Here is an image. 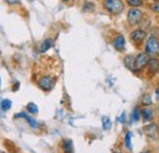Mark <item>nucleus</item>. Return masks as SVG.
I'll return each instance as SVG.
<instances>
[{"label":"nucleus","mask_w":159,"mask_h":153,"mask_svg":"<svg viewBox=\"0 0 159 153\" xmlns=\"http://www.w3.org/2000/svg\"><path fill=\"white\" fill-rule=\"evenodd\" d=\"M127 4L130 6H132V9H137L139 6H142L143 5V0H127Z\"/></svg>","instance_id":"14"},{"label":"nucleus","mask_w":159,"mask_h":153,"mask_svg":"<svg viewBox=\"0 0 159 153\" xmlns=\"http://www.w3.org/2000/svg\"><path fill=\"white\" fill-rule=\"evenodd\" d=\"M146 37H147V33H146V31H143V30H135V31H132L131 35H130V38H131V40H132L136 45H141V44L144 42Z\"/></svg>","instance_id":"6"},{"label":"nucleus","mask_w":159,"mask_h":153,"mask_svg":"<svg viewBox=\"0 0 159 153\" xmlns=\"http://www.w3.org/2000/svg\"><path fill=\"white\" fill-rule=\"evenodd\" d=\"M15 118H23L25 120H27L28 123H30V125L33 128V129H37L38 128V123L33 119V118H31V116H28L27 114H25V113H19V114L15 115Z\"/></svg>","instance_id":"9"},{"label":"nucleus","mask_w":159,"mask_h":153,"mask_svg":"<svg viewBox=\"0 0 159 153\" xmlns=\"http://www.w3.org/2000/svg\"><path fill=\"white\" fill-rule=\"evenodd\" d=\"M124 63H125L127 69H130L131 71L135 70V57L134 55H126L124 59Z\"/></svg>","instance_id":"11"},{"label":"nucleus","mask_w":159,"mask_h":153,"mask_svg":"<svg viewBox=\"0 0 159 153\" xmlns=\"http://www.w3.org/2000/svg\"><path fill=\"white\" fill-rule=\"evenodd\" d=\"M55 82H57V78L55 77L50 76V75H44V76H42L38 80V86H39L43 91L48 92V91H50L54 87Z\"/></svg>","instance_id":"3"},{"label":"nucleus","mask_w":159,"mask_h":153,"mask_svg":"<svg viewBox=\"0 0 159 153\" xmlns=\"http://www.w3.org/2000/svg\"><path fill=\"white\" fill-rule=\"evenodd\" d=\"M147 69H148V76H153L159 71V60L157 58H151L148 64H147Z\"/></svg>","instance_id":"7"},{"label":"nucleus","mask_w":159,"mask_h":153,"mask_svg":"<svg viewBox=\"0 0 159 153\" xmlns=\"http://www.w3.org/2000/svg\"><path fill=\"white\" fill-rule=\"evenodd\" d=\"M156 97H157V98L159 99V87L157 88V90H156Z\"/></svg>","instance_id":"24"},{"label":"nucleus","mask_w":159,"mask_h":153,"mask_svg":"<svg viewBox=\"0 0 159 153\" xmlns=\"http://www.w3.org/2000/svg\"><path fill=\"white\" fill-rule=\"evenodd\" d=\"M61 146H62V150L65 153H74V147H72V142L70 140H64L61 142Z\"/></svg>","instance_id":"12"},{"label":"nucleus","mask_w":159,"mask_h":153,"mask_svg":"<svg viewBox=\"0 0 159 153\" xmlns=\"http://www.w3.org/2000/svg\"><path fill=\"white\" fill-rule=\"evenodd\" d=\"M149 59H148V55L146 53H139L137 57L135 58V70L134 72H139L141 70H143L147 64H148Z\"/></svg>","instance_id":"5"},{"label":"nucleus","mask_w":159,"mask_h":153,"mask_svg":"<svg viewBox=\"0 0 159 153\" xmlns=\"http://www.w3.org/2000/svg\"><path fill=\"white\" fill-rule=\"evenodd\" d=\"M27 112H30L31 114H37L38 113V108L34 103H28L27 104Z\"/></svg>","instance_id":"15"},{"label":"nucleus","mask_w":159,"mask_h":153,"mask_svg":"<svg viewBox=\"0 0 159 153\" xmlns=\"http://www.w3.org/2000/svg\"><path fill=\"white\" fill-rule=\"evenodd\" d=\"M142 104L146 105V107H149L152 104V99H151L149 95H144V96L142 97Z\"/></svg>","instance_id":"17"},{"label":"nucleus","mask_w":159,"mask_h":153,"mask_svg":"<svg viewBox=\"0 0 159 153\" xmlns=\"http://www.w3.org/2000/svg\"><path fill=\"white\" fill-rule=\"evenodd\" d=\"M143 20V12L139 9H130V11L127 12V22L131 26H136Z\"/></svg>","instance_id":"4"},{"label":"nucleus","mask_w":159,"mask_h":153,"mask_svg":"<svg viewBox=\"0 0 159 153\" xmlns=\"http://www.w3.org/2000/svg\"><path fill=\"white\" fill-rule=\"evenodd\" d=\"M7 4L10 5H15V4H20V0H5Z\"/></svg>","instance_id":"23"},{"label":"nucleus","mask_w":159,"mask_h":153,"mask_svg":"<svg viewBox=\"0 0 159 153\" xmlns=\"http://www.w3.org/2000/svg\"><path fill=\"white\" fill-rule=\"evenodd\" d=\"M0 85H1V78H0Z\"/></svg>","instance_id":"26"},{"label":"nucleus","mask_w":159,"mask_h":153,"mask_svg":"<svg viewBox=\"0 0 159 153\" xmlns=\"http://www.w3.org/2000/svg\"><path fill=\"white\" fill-rule=\"evenodd\" d=\"M141 115L143 118V121H149L153 116V109L149 108V107H144L142 110H141Z\"/></svg>","instance_id":"10"},{"label":"nucleus","mask_w":159,"mask_h":153,"mask_svg":"<svg viewBox=\"0 0 159 153\" xmlns=\"http://www.w3.org/2000/svg\"><path fill=\"white\" fill-rule=\"evenodd\" d=\"M114 153H121V152H114Z\"/></svg>","instance_id":"27"},{"label":"nucleus","mask_w":159,"mask_h":153,"mask_svg":"<svg viewBox=\"0 0 159 153\" xmlns=\"http://www.w3.org/2000/svg\"><path fill=\"white\" fill-rule=\"evenodd\" d=\"M144 50L146 54L151 58H156L159 55V39L154 36H151L147 39L144 44Z\"/></svg>","instance_id":"1"},{"label":"nucleus","mask_w":159,"mask_h":153,"mask_svg":"<svg viewBox=\"0 0 159 153\" xmlns=\"http://www.w3.org/2000/svg\"><path fill=\"white\" fill-rule=\"evenodd\" d=\"M62 1H65V2H69V1H70V0H62Z\"/></svg>","instance_id":"25"},{"label":"nucleus","mask_w":159,"mask_h":153,"mask_svg":"<svg viewBox=\"0 0 159 153\" xmlns=\"http://www.w3.org/2000/svg\"><path fill=\"white\" fill-rule=\"evenodd\" d=\"M125 145L129 150H131V132H127L126 137H125Z\"/></svg>","instance_id":"18"},{"label":"nucleus","mask_w":159,"mask_h":153,"mask_svg":"<svg viewBox=\"0 0 159 153\" xmlns=\"http://www.w3.org/2000/svg\"><path fill=\"white\" fill-rule=\"evenodd\" d=\"M113 47L116 50H122L125 48V38H124V36H121V35L116 36L114 42H113Z\"/></svg>","instance_id":"8"},{"label":"nucleus","mask_w":159,"mask_h":153,"mask_svg":"<svg viewBox=\"0 0 159 153\" xmlns=\"http://www.w3.org/2000/svg\"><path fill=\"white\" fill-rule=\"evenodd\" d=\"M93 6H94V5H93L92 2H86V4H84L83 10H84V11H87V10H93V9H94Z\"/></svg>","instance_id":"21"},{"label":"nucleus","mask_w":159,"mask_h":153,"mask_svg":"<svg viewBox=\"0 0 159 153\" xmlns=\"http://www.w3.org/2000/svg\"><path fill=\"white\" fill-rule=\"evenodd\" d=\"M139 115H141V110H139V108H135L134 112H132V120L137 121L139 119Z\"/></svg>","instance_id":"19"},{"label":"nucleus","mask_w":159,"mask_h":153,"mask_svg":"<svg viewBox=\"0 0 159 153\" xmlns=\"http://www.w3.org/2000/svg\"><path fill=\"white\" fill-rule=\"evenodd\" d=\"M157 1H159V0H157Z\"/></svg>","instance_id":"28"},{"label":"nucleus","mask_w":159,"mask_h":153,"mask_svg":"<svg viewBox=\"0 0 159 153\" xmlns=\"http://www.w3.org/2000/svg\"><path fill=\"white\" fill-rule=\"evenodd\" d=\"M103 6L111 15H119L124 10V2L121 0H103Z\"/></svg>","instance_id":"2"},{"label":"nucleus","mask_w":159,"mask_h":153,"mask_svg":"<svg viewBox=\"0 0 159 153\" xmlns=\"http://www.w3.org/2000/svg\"><path fill=\"white\" fill-rule=\"evenodd\" d=\"M11 108V100L10 99H4L2 102H1V109L4 110V112H6V110H9Z\"/></svg>","instance_id":"16"},{"label":"nucleus","mask_w":159,"mask_h":153,"mask_svg":"<svg viewBox=\"0 0 159 153\" xmlns=\"http://www.w3.org/2000/svg\"><path fill=\"white\" fill-rule=\"evenodd\" d=\"M103 123H104L103 128H104L105 130H108V129L110 128V120H109V118H103Z\"/></svg>","instance_id":"20"},{"label":"nucleus","mask_w":159,"mask_h":153,"mask_svg":"<svg viewBox=\"0 0 159 153\" xmlns=\"http://www.w3.org/2000/svg\"><path fill=\"white\" fill-rule=\"evenodd\" d=\"M53 39H50V38H48V39H45L42 44H40V47H39V52L40 53H45L49 48H52V45H53Z\"/></svg>","instance_id":"13"},{"label":"nucleus","mask_w":159,"mask_h":153,"mask_svg":"<svg viewBox=\"0 0 159 153\" xmlns=\"http://www.w3.org/2000/svg\"><path fill=\"white\" fill-rule=\"evenodd\" d=\"M151 9L154 11V12H159V2H153L151 5Z\"/></svg>","instance_id":"22"}]
</instances>
